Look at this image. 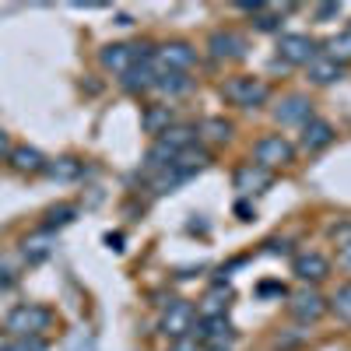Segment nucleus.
I'll use <instances>...</instances> for the list:
<instances>
[{"mask_svg": "<svg viewBox=\"0 0 351 351\" xmlns=\"http://www.w3.org/2000/svg\"><path fill=\"white\" fill-rule=\"evenodd\" d=\"M208 162H211V155L204 152V148H197V144H193V148H186V152H180V155H176L162 172H155V183H152L155 193H169V190H176L180 183H186L190 176H197V172L208 169Z\"/></svg>", "mask_w": 351, "mask_h": 351, "instance_id": "obj_1", "label": "nucleus"}, {"mask_svg": "<svg viewBox=\"0 0 351 351\" xmlns=\"http://www.w3.org/2000/svg\"><path fill=\"white\" fill-rule=\"evenodd\" d=\"M53 313L39 302H21L4 316V330L8 337H43V330H49Z\"/></svg>", "mask_w": 351, "mask_h": 351, "instance_id": "obj_2", "label": "nucleus"}, {"mask_svg": "<svg viewBox=\"0 0 351 351\" xmlns=\"http://www.w3.org/2000/svg\"><path fill=\"white\" fill-rule=\"evenodd\" d=\"M221 95L239 109H260L271 99V88H267V81H260L253 74H236L221 84Z\"/></svg>", "mask_w": 351, "mask_h": 351, "instance_id": "obj_3", "label": "nucleus"}, {"mask_svg": "<svg viewBox=\"0 0 351 351\" xmlns=\"http://www.w3.org/2000/svg\"><path fill=\"white\" fill-rule=\"evenodd\" d=\"M152 56H155L152 43H109V46L99 49V64L112 74H123L141 60H152Z\"/></svg>", "mask_w": 351, "mask_h": 351, "instance_id": "obj_4", "label": "nucleus"}, {"mask_svg": "<svg viewBox=\"0 0 351 351\" xmlns=\"http://www.w3.org/2000/svg\"><path fill=\"white\" fill-rule=\"evenodd\" d=\"M253 158H256V165L274 172L288 162H295V144H291L288 137H281V134H267V137H260L253 144Z\"/></svg>", "mask_w": 351, "mask_h": 351, "instance_id": "obj_5", "label": "nucleus"}, {"mask_svg": "<svg viewBox=\"0 0 351 351\" xmlns=\"http://www.w3.org/2000/svg\"><path fill=\"white\" fill-rule=\"evenodd\" d=\"M288 313L295 316L299 324H316V319L327 313V299L319 295V291H316L313 285H306V288H299L295 295H291V302H288Z\"/></svg>", "mask_w": 351, "mask_h": 351, "instance_id": "obj_6", "label": "nucleus"}, {"mask_svg": "<svg viewBox=\"0 0 351 351\" xmlns=\"http://www.w3.org/2000/svg\"><path fill=\"white\" fill-rule=\"evenodd\" d=\"M158 330L169 337V341H180V337H186L190 330H193V306L190 302H169L165 306V316H162V324H158Z\"/></svg>", "mask_w": 351, "mask_h": 351, "instance_id": "obj_7", "label": "nucleus"}, {"mask_svg": "<svg viewBox=\"0 0 351 351\" xmlns=\"http://www.w3.org/2000/svg\"><path fill=\"white\" fill-rule=\"evenodd\" d=\"M278 56L285 64H295V67H306L313 56H316V43L302 32H285L278 39Z\"/></svg>", "mask_w": 351, "mask_h": 351, "instance_id": "obj_8", "label": "nucleus"}, {"mask_svg": "<svg viewBox=\"0 0 351 351\" xmlns=\"http://www.w3.org/2000/svg\"><path fill=\"white\" fill-rule=\"evenodd\" d=\"M232 183H236V190H239L243 197H253V193L271 190L274 172H271V169H263V165H256V162H246V165H239V169H236Z\"/></svg>", "mask_w": 351, "mask_h": 351, "instance_id": "obj_9", "label": "nucleus"}, {"mask_svg": "<svg viewBox=\"0 0 351 351\" xmlns=\"http://www.w3.org/2000/svg\"><path fill=\"white\" fill-rule=\"evenodd\" d=\"M190 334L200 341V348H225V344L236 341V330H232L228 316H218V319H200V324H193V330H190Z\"/></svg>", "mask_w": 351, "mask_h": 351, "instance_id": "obj_10", "label": "nucleus"}, {"mask_svg": "<svg viewBox=\"0 0 351 351\" xmlns=\"http://www.w3.org/2000/svg\"><path fill=\"white\" fill-rule=\"evenodd\" d=\"M155 67H165V71H190L193 67V60H197V49L190 46V43H165V46H158L155 49Z\"/></svg>", "mask_w": 351, "mask_h": 351, "instance_id": "obj_11", "label": "nucleus"}, {"mask_svg": "<svg viewBox=\"0 0 351 351\" xmlns=\"http://www.w3.org/2000/svg\"><path fill=\"white\" fill-rule=\"evenodd\" d=\"M208 53L211 60H243L246 56V39L239 32H228V28H218V32H211L208 39Z\"/></svg>", "mask_w": 351, "mask_h": 351, "instance_id": "obj_12", "label": "nucleus"}, {"mask_svg": "<svg viewBox=\"0 0 351 351\" xmlns=\"http://www.w3.org/2000/svg\"><path fill=\"white\" fill-rule=\"evenodd\" d=\"M274 120L281 127H302L313 120V102L309 95H285L278 106H274Z\"/></svg>", "mask_w": 351, "mask_h": 351, "instance_id": "obj_13", "label": "nucleus"}, {"mask_svg": "<svg viewBox=\"0 0 351 351\" xmlns=\"http://www.w3.org/2000/svg\"><path fill=\"white\" fill-rule=\"evenodd\" d=\"M291 271H295V278H299V281L316 285V281H324V278L330 274V260H327L324 253L309 250V253H299L295 260H291Z\"/></svg>", "mask_w": 351, "mask_h": 351, "instance_id": "obj_14", "label": "nucleus"}, {"mask_svg": "<svg viewBox=\"0 0 351 351\" xmlns=\"http://www.w3.org/2000/svg\"><path fill=\"white\" fill-rule=\"evenodd\" d=\"M155 81H158V71H155V64H152V60H141V64H134L130 71H123V74H120L123 92H130V95L152 92Z\"/></svg>", "mask_w": 351, "mask_h": 351, "instance_id": "obj_15", "label": "nucleus"}, {"mask_svg": "<svg viewBox=\"0 0 351 351\" xmlns=\"http://www.w3.org/2000/svg\"><path fill=\"white\" fill-rule=\"evenodd\" d=\"M53 250H56V239L49 236V232H43V228L21 239V260L28 263V267H36V263L49 260V256H53Z\"/></svg>", "mask_w": 351, "mask_h": 351, "instance_id": "obj_16", "label": "nucleus"}, {"mask_svg": "<svg viewBox=\"0 0 351 351\" xmlns=\"http://www.w3.org/2000/svg\"><path fill=\"white\" fill-rule=\"evenodd\" d=\"M306 77H309L313 84H319V88H327V84H334V81H341V77H344V67H341V64H334L330 56L316 53L313 60L306 64Z\"/></svg>", "mask_w": 351, "mask_h": 351, "instance_id": "obj_17", "label": "nucleus"}, {"mask_svg": "<svg viewBox=\"0 0 351 351\" xmlns=\"http://www.w3.org/2000/svg\"><path fill=\"white\" fill-rule=\"evenodd\" d=\"M334 127L327 120H319V116H313L309 123H302V148L306 152H324L327 144H334Z\"/></svg>", "mask_w": 351, "mask_h": 351, "instance_id": "obj_18", "label": "nucleus"}, {"mask_svg": "<svg viewBox=\"0 0 351 351\" xmlns=\"http://www.w3.org/2000/svg\"><path fill=\"white\" fill-rule=\"evenodd\" d=\"M228 306H232V288L218 285L215 291H208V295L200 299L197 313H200V319H218V316H228Z\"/></svg>", "mask_w": 351, "mask_h": 351, "instance_id": "obj_19", "label": "nucleus"}, {"mask_svg": "<svg viewBox=\"0 0 351 351\" xmlns=\"http://www.w3.org/2000/svg\"><path fill=\"white\" fill-rule=\"evenodd\" d=\"M165 152H172V155H180V152H186V148H193L197 144V127H186V123H172L162 137H155Z\"/></svg>", "mask_w": 351, "mask_h": 351, "instance_id": "obj_20", "label": "nucleus"}, {"mask_svg": "<svg viewBox=\"0 0 351 351\" xmlns=\"http://www.w3.org/2000/svg\"><path fill=\"white\" fill-rule=\"evenodd\" d=\"M14 172H25V176H36V172H46V155L39 148H28V144H18V148H11V158Z\"/></svg>", "mask_w": 351, "mask_h": 351, "instance_id": "obj_21", "label": "nucleus"}, {"mask_svg": "<svg viewBox=\"0 0 351 351\" xmlns=\"http://www.w3.org/2000/svg\"><path fill=\"white\" fill-rule=\"evenodd\" d=\"M141 127H144V134L162 137L172 127V109L169 106H148V109H144V116H141Z\"/></svg>", "mask_w": 351, "mask_h": 351, "instance_id": "obj_22", "label": "nucleus"}, {"mask_svg": "<svg viewBox=\"0 0 351 351\" xmlns=\"http://www.w3.org/2000/svg\"><path fill=\"white\" fill-rule=\"evenodd\" d=\"M155 64V60H152ZM158 71V81H155V88L158 92H165V95H183V92H190V77L183 74V71H165V67H155Z\"/></svg>", "mask_w": 351, "mask_h": 351, "instance_id": "obj_23", "label": "nucleus"}, {"mask_svg": "<svg viewBox=\"0 0 351 351\" xmlns=\"http://www.w3.org/2000/svg\"><path fill=\"white\" fill-rule=\"evenodd\" d=\"M324 56H330V60L341 64V67L351 64V28H344V32H337L324 43Z\"/></svg>", "mask_w": 351, "mask_h": 351, "instance_id": "obj_24", "label": "nucleus"}, {"mask_svg": "<svg viewBox=\"0 0 351 351\" xmlns=\"http://www.w3.org/2000/svg\"><path fill=\"white\" fill-rule=\"evenodd\" d=\"M46 176L56 183H71L81 176V162L74 155H64V158H56V162H46Z\"/></svg>", "mask_w": 351, "mask_h": 351, "instance_id": "obj_25", "label": "nucleus"}, {"mask_svg": "<svg viewBox=\"0 0 351 351\" xmlns=\"http://www.w3.org/2000/svg\"><path fill=\"white\" fill-rule=\"evenodd\" d=\"M74 218H77V208H74V204H56V208H49L46 218H43V232H49V236H53V232L67 228Z\"/></svg>", "mask_w": 351, "mask_h": 351, "instance_id": "obj_26", "label": "nucleus"}, {"mask_svg": "<svg viewBox=\"0 0 351 351\" xmlns=\"http://www.w3.org/2000/svg\"><path fill=\"white\" fill-rule=\"evenodd\" d=\"M327 309H330L337 319L351 324V281H348V285H337V291L327 299Z\"/></svg>", "mask_w": 351, "mask_h": 351, "instance_id": "obj_27", "label": "nucleus"}, {"mask_svg": "<svg viewBox=\"0 0 351 351\" xmlns=\"http://www.w3.org/2000/svg\"><path fill=\"white\" fill-rule=\"evenodd\" d=\"M197 134H204L208 141H215V144H225L228 137H232V123L228 120H221V116H208V120L200 123V130Z\"/></svg>", "mask_w": 351, "mask_h": 351, "instance_id": "obj_28", "label": "nucleus"}, {"mask_svg": "<svg viewBox=\"0 0 351 351\" xmlns=\"http://www.w3.org/2000/svg\"><path fill=\"white\" fill-rule=\"evenodd\" d=\"M285 11H288V8H285ZM285 11H278V8H263V11L253 18V28H256V32H281Z\"/></svg>", "mask_w": 351, "mask_h": 351, "instance_id": "obj_29", "label": "nucleus"}, {"mask_svg": "<svg viewBox=\"0 0 351 351\" xmlns=\"http://www.w3.org/2000/svg\"><path fill=\"white\" fill-rule=\"evenodd\" d=\"M46 337H8L0 351H46Z\"/></svg>", "mask_w": 351, "mask_h": 351, "instance_id": "obj_30", "label": "nucleus"}, {"mask_svg": "<svg viewBox=\"0 0 351 351\" xmlns=\"http://www.w3.org/2000/svg\"><path fill=\"white\" fill-rule=\"evenodd\" d=\"M256 295H263V299H267V295H278V299H285V295H288V288H285L281 281H263V285L256 288Z\"/></svg>", "mask_w": 351, "mask_h": 351, "instance_id": "obj_31", "label": "nucleus"}, {"mask_svg": "<svg viewBox=\"0 0 351 351\" xmlns=\"http://www.w3.org/2000/svg\"><path fill=\"white\" fill-rule=\"evenodd\" d=\"M172 351H200V341H197L193 334H186V337H180V341H172Z\"/></svg>", "mask_w": 351, "mask_h": 351, "instance_id": "obj_32", "label": "nucleus"}, {"mask_svg": "<svg viewBox=\"0 0 351 351\" xmlns=\"http://www.w3.org/2000/svg\"><path fill=\"white\" fill-rule=\"evenodd\" d=\"M14 281H18V274H14V271L8 267V263H4V260H0V288H4V291H8V288H14Z\"/></svg>", "mask_w": 351, "mask_h": 351, "instance_id": "obj_33", "label": "nucleus"}, {"mask_svg": "<svg viewBox=\"0 0 351 351\" xmlns=\"http://www.w3.org/2000/svg\"><path fill=\"white\" fill-rule=\"evenodd\" d=\"M337 14H341V4H319L316 8V21H330Z\"/></svg>", "mask_w": 351, "mask_h": 351, "instance_id": "obj_34", "label": "nucleus"}, {"mask_svg": "<svg viewBox=\"0 0 351 351\" xmlns=\"http://www.w3.org/2000/svg\"><path fill=\"white\" fill-rule=\"evenodd\" d=\"M236 8H239V11H246V14H253V18H256V14H260V11H263V8H267V4H263V0H239V4H236Z\"/></svg>", "mask_w": 351, "mask_h": 351, "instance_id": "obj_35", "label": "nucleus"}, {"mask_svg": "<svg viewBox=\"0 0 351 351\" xmlns=\"http://www.w3.org/2000/svg\"><path fill=\"white\" fill-rule=\"evenodd\" d=\"M267 253H271V256H278V253H291V243H288V239H271V243H267Z\"/></svg>", "mask_w": 351, "mask_h": 351, "instance_id": "obj_36", "label": "nucleus"}, {"mask_svg": "<svg viewBox=\"0 0 351 351\" xmlns=\"http://www.w3.org/2000/svg\"><path fill=\"white\" fill-rule=\"evenodd\" d=\"M11 158V141H8V134L0 130V162H8Z\"/></svg>", "mask_w": 351, "mask_h": 351, "instance_id": "obj_37", "label": "nucleus"}, {"mask_svg": "<svg viewBox=\"0 0 351 351\" xmlns=\"http://www.w3.org/2000/svg\"><path fill=\"white\" fill-rule=\"evenodd\" d=\"M337 260H341V267H348V271H351V243H348V246H341V256H337Z\"/></svg>", "mask_w": 351, "mask_h": 351, "instance_id": "obj_38", "label": "nucleus"}, {"mask_svg": "<svg viewBox=\"0 0 351 351\" xmlns=\"http://www.w3.org/2000/svg\"><path fill=\"white\" fill-rule=\"evenodd\" d=\"M106 243H109V250H116V253L123 250V236H112V232H109V236H106Z\"/></svg>", "mask_w": 351, "mask_h": 351, "instance_id": "obj_39", "label": "nucleus"}, {"mask_svg": "<svg viewBox=\"0 0 351 351\" xmlns=\"http://www.w3.org/2000/svg\"><path fill=\"white\" fill-rule=\"evenodd\" d=\"M236 211L243 215V221H250V218H253V211H250V204H236Z\"/></svg>", "mask_w": 351, "mask_h": 351, "instance_id": "obj_40", "label": "nucleus"}]
</instances>
